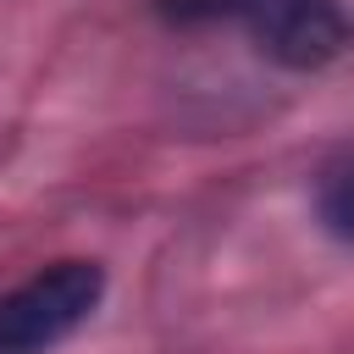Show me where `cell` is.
<instances>
[{
    "instance_id": "3",
    "label": "cell",
    "mask_w": 354,
    "mask_h": 354,
    "mask_svg": "<svg viewBox=\"0 0 354 354\" xmlns=\"http://www.w3.org/2000/svg\"><path fill=\"white\" fill-rule=\"evenodd\" d=\"M315 210H321V227H326L332 238L354 243V160L321 171V183H315Z\"/></svg>"
},
{
    "instance_id": "1",
    "label": "cell",
    "mask_w": 354,
    "mask_h": 354,
    "mask_svg": "<svg viewBox=\"0 0 354 354\" xmlns=\"http://www.w3.org/2000/svg\"><path fill=\"white\" fill-rule=\"evenodd\" d=\"M166 22H238L254 50L288 72H321L354 44L343 0H155Z\"/></svg>"
},
{
    "instance_id": "2",
    "label": "cell",
    "mask_w": 354,
    "mask_h": 354,
    "mask_svg": "<svg viewBox=\"0 0 354 354\" xmlns=\"http://www.w3.org/2000/svg\"><path fill=\"white\" fill-rule=\"evenodd\" d=\"M105 299V271L94 260H50L11 293H0V354H39L77 332Z\"/></svg>"
}]
</instances>
